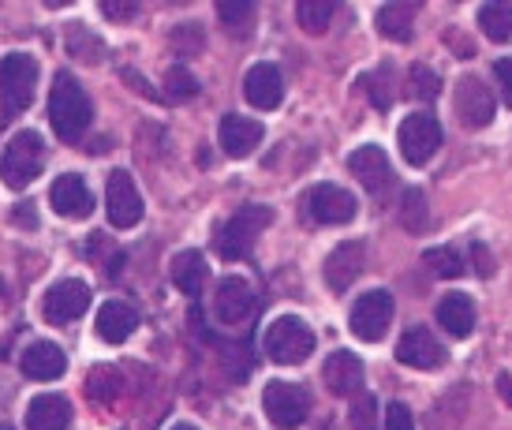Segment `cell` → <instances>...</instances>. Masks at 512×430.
Wrapping results in <instances>:
<instances>
[{
  "mask_svg": "<svg viewBox=\"0 0 512 430\" xmlns=\"http://www.w3.org/2000/svg\"><path fill=\"white\" fill-rule=\"evenodd\" d=\"M68 53L83 64H101V42L86 27H68Z\"/></svg>",
  "mask_w": 512,
  "mask_h": 430,
  "instance_id": "cell-32",
  "label": "cell"
},
{
  "mask_svg": "<svg viewBox=\"0 0 512 430\" xmlns=\"http://www.w3.org/2000/svg\"><path fill=\"white\" fill-rule=\"evenodd\" d=\"M363 266H367V247L359 244V240H344L326 258V285L333 292H348V288L356 285L359 273H363Z\"/></svg>",
  "mask_w": 512,
  "mask_h": 430,
  "instance_id": "cell-14",
  "label": "cell"
},
{
  "mask_svg": "<svg viewBox=\"0 0 512 430\" xmlns=\"http://www.w3.org/2000/svg\"><path fill=\"white\" fill-rule=\"evenodd\" d=\"M255 311V288L243 277H221V285L214 292V315L225 326H236Z\"/></svg>",
  "mask_w": 512,
  "mask_h": 430,
  "instance_id": "cell-15",
  "label": "cell"
},
{
  "mask_svg": "<svg viewBox=\"0 0 512 430\" xmlns=\"http://www.w3.org/2000/svg\"><path fill=\"white\" fill-rule=\"evenodd\" d=\"M135 326H139V315L131 311L128 303L109 300L98 311V337H101V341H109V344L128 341L131 333H135Z\"/></svg>",
  "mask_w": 512,
  "mask_h": 430,
  "instance_id": "cell-25",
  "label": "cell"
},
{
  "mask_svg": "<svg viewBox=\"0 0 512 430\" xmlns=\"http://www.w3.org/2000/svg\"><path fill=\"white\" fill-rule=\"evenodd\" d=\"M101 15L113 23H131L139 15V4L135 0H101Z\"/></svg>",
  "mask_w": 512,
  "mask_h": 430,
  "instance_id": "cell-38",
  "label": "cell"
},
{
  "mask_svg": "<svg viewBox=\"0 0 512 430\" xmlns=\"http://www.w3.org/2000/svg\"><path fill=\"white\" fill-rule=\"evenodd\" d=\"M210 281V262L199 251H180L172 258V285L180 288L184 296H199Z\"/></svg>",
  "mask_w": 512,
  "mask_h": 430,
  "instance_id": "cell-24",
  "label": "cell"
},
{
  "mask_svg": "<svg viewBox=\"0 0 512 430\" xmlns=\"http://www.w3.org/2000/svg\"><path fill=\"white\" fill-rule=\"evenodd\" d=\"M441 94V79L430 72L427 64H415L412 68V98H423V101H434Z\"/></svg>",
  "mask_w": 512,
  "mask_h": 430,
  "instance_id": "cell-36",
  "label": "cell"
},
{
  "mask_svg": "<svg viewBox=\"0 0 512 430\" xmlns=\"http://www.w3.org/2000/svg\"><path fill=\"white\" fill-rule=\"evenodd\" d=\"M389 322H393V292H385V288H374V292H363L352 307V315H348V326L356 333L359 341H382L385 330H389Z\"/></svg>",
  "mask_w": 512,
  "mask_h": 430,
  "instance_id": "cell-7",
  "label": "cell"
},
{
  "mask_svg": "<svg viewBox=\"0 0 512 430\" xmlns=\"http://www.w3.org/2000/svg\"><path fill=\"white\" fill-rule=\"evenodd\" d=\"M86 307H90V285L86 281H57V285L45 292L42 300V315L53 322V326H68L75 322L79 315H86Z\"/></svg>",
  "mask_w": 512,
  "mask_h": 430,
  "instance_id": "cell-11",
  "label": "cell"
},
{
  "mask_svg": "<svg viewBox=\"0 0 512 430\" xmlns=\"http://www.w3.org/2000/svg\"><path fill=\"white\" fill-rule=\"evenodd\" d=\"M90 116H94V109H90L86 90L68 72H60L53 90H49V124H53V131L64 143H79V135L90 128Z\"/></svg>",
  "mask_w": 512,
  "mask_h": 430,
  "instance_id": "cell-1",
  "label": "cell"
},
{
  "mask_svg": "<svg viewBox=\"0 0 512 430\" xmlns=\"http://www.w3.org/2000/svg\"><path fill=\"white\" fill-rule=\"evenodd\" d=\"M262 408H266V419L273 427L296 430L311 416V393L296 382H270L262 389Z\"/></svg>",
  "mask_w": 512,
  "mask_h": 430,
  "instance_id": "cell-6",
  "label": "cell"
},
{
  "mask_svg": "<svg viewBox=\"0 0 512 430\" xmlns=\"http://www.w3.org/2000/svg\"><path fill=\"white\" fill-rule=\"evenodd\" d=\"M438 322H441V330L449 333V337H471V330H475V303L464 296V292H449L445 300L438 303Z\"/></svg>",
  "mask_w": 512,
  "mask_h": 430,
  "instance_id": "cell-23",
  "label": "cell"
},
{
  "mask_svg": "<svg viewBox=\"0 0 512 430\" xmlns=\"http://www.w3.org/2000/svg\"><path fill=\"white\" fill-rule=\"evenodd\" d=\"M270 221H273L270 206H258V202L240 206V210L221 225V232H217V255L228 258V262L247 258L251 255V247H255V240H258V232L266 229Z\"/></svg>",
  "mask_w": 512,
  "mask_h": 430,
  "instance_id": "cell-4",
  "label": "cell"
},
{
  "mask_svg": "<svg viewBox=\"0 0 512 430\" xmlns=\"http://www.w3.org/2000/svg\"><path fill=\"white\" fill-rule=\"evenodd\" d=\"M348 169H352V176H356L367 191H374V195L385 191L389 180H393V169H389V158H385L382 146H359V150H352Z\"/></svg>",
  "mask_w": 512,
  "mask_h": 430,
  "instance_id": "cell-20",
  "label": "cell"
},
{
  "mask_svg": "<svg viewBox=\"0 0 512 430\" xmlns=\"http://www.w3.org/2000/svg\"><path fill=\"white\" fill-rule=\"evenodd\" d=\"M105 210H109V225H113V229H131V225H139V217H143V195H139V187H135L128 169L109 172V184H105Z\"/></svg>",
  "mask_w": 512,
  "mask_h": 430,
  "instance_id": "cell-10",
  "label": "cell"
},
{
  "mask_svg": "<svg viewBox=\"0 0 512 430\" xmlns=\"http://www.w3.org/2000/svg\"><path fill=\"white\" fill-rule=\"evenodd\" d=\"M165 90H169V98H176V101H184V98H191V94H199V83H195V75L187 72V68H169L165 72Z\"/></svg>",
  "mask_w": 512,
  "mask_h": 430,
  "instance_id": "cell-35",
  "label": "cell"
},
{
  "mask_svg": "<svg viewBox=\"0 0 512 430\" xmlns=\"http://www.w3.org/2000/svg\"><path fill=\"white\" fill-rule=\"evenodd\" d=\"M314 330L296 315H281L270 322V330L262 337V352L273 359V363H281V367H299V363H307L314 352Z\"/></svg>",
  "mask_w": 512,
  "mask_h": 430,
  "instance_id": "cell-3",
  "label": "cell"
},
{
  "mask_svg": "<svg viewBox=\"0 0 512 430\" xmlns=\"http://www.w3.org/2000/svg\"><path fill=\"white\" fill-rule=\"evenodd\" d=\"M72 423V404L60 393H38L27 404V430H68Z\"/></svg>",
  "mask_w": 512,
  "mask_h": 430,
  "instance_id": "cell-22",
  "label": "cell"
},
{
  "mask_svg": "<svg viewBox=\"0 0 512 430\" xmlns=\"http://www.w3.org/2000/svg\"><path fill=\"white\" fill-rule=\"evenodd\" d=\"M49 202H53V210H57L60 217H90L94 214V195H90V187L75 176V172H68V176H57L53 180V191H49Z\"/></svg>",
  "mask_w": 512,
  "mask_h": 430,
  "instance_id": "cell-18",
  "label": "cell"
},
{
  "mask_svg": "<svg viewBox=\"0 0 512 430\" xmlns=\"http://www.w3.org/2000/svg\"><path fill=\"white\" fill-rule=\"evenodd\" d=\"M243 98L251 101L255 109H277L285 98V79L273 64H255L251 72L243 75Z\"/></svg>",
  "mask_w": 512,
  "mask_h": 430,
  "instance_id": "cell-19",
  "label": "cell"
},
{
  "mask_svg": "<svg viewBox=\"0 0 512 430\" xmlns=\"http://www.w3.org/2000/svg\"><path fill=\"white\" fill-rule=\"evenodd\" d=\"M385 430H415L412 408L404 401H393L385 408Z\"/></svg>",
  "mask_w": 512,
  "mask_h": 430,
  "instance_id": "cell-39",
  "label": "cell"
},
{
  "mask_svg": "<svg viewBox=\"0 0 512 430\" xmlns=\"http://www.w3.org/2000/svg\"><path fill=\"white\" fill-rule=\"evenodd\" d=\"M494 75H498V83H501V98H505V105L512 109V57L498 60V64H494Z\"/></svg>",
  "mask_w": 512,
  "mask_h": 430,
  "instance_id": "cell-41",
  "label": "cell"
},
{
  "mask_svg": "<svg viewBox=\"0 0 512 430\" xmlns=\"http://www.w3.org/2000/svg\"><path fill=\"white\" fill-rule=\"evenodd\" d=\"M38 90V64L27 53H12L0 60V109L4 116L23 113Z\"/></svg>",
  "mask_w": 512,
  "mask_h": 430,
  "instance_id": "cell-5",
  "label": "cell"
},
{
  "mask_svg": "<svg viewBox=\"0 0 512 430\" xmlns=\"http://www.w3.org/2000/svg\"><path fill=\"white\" fill-rule=\"evenodd\" d=\"M400 225H404L408 232H415V236L430 225L427 195H423L419 187H408V191H404V202H400Z\"/></svg>",
  "mask_w": 512,
  "mask_h": 430,
  "instance_id": "cell-28",
  "label": "cell"
},
{
  "mask_svg": "<svg viewBox=\"0 0 512 430\" xmlns=\"http://www.w3.org/2000/svg\"><path fill=\"white\" fill-rule=\"evenodd\" d=\"M453 105H456V116H460V124H464V128H471V131L490 128V120H494V109H498V101H494V90H490L483 79H475V75H464V79H456Z\"/></svg>",
  "mask_w": 512,
  "mask_h": 430,
  "instance_id": "cell-8",
  "label": "cell"
},
{
  "mask_svg": "<svg viewBox=\"0 0 512 430\" xmlns=\"http://www.w3.org/2000/svg\"><path fill=\"white\" fill-rule=\"evenodd\" d=\"M217 15H221L225 30L247 34L251 23H255V4H251V0H221V4H217Z\"/></svg>",
  "mask_w": 512,
  "mask_h": 430,
  "instance_id": "cell-31",
  "label": "cell"
},
{
  "mask_svg": "<svg viewBox=\"0 0 512 430\" xmlns=\"http://www.w3.org/2000/svg\"><path fill=\"white\" fill-rule=\"evenodd\" d=\"M172 430H199V427H191V423H176Z\"/></svg>",
  "mask_w": 512,
  "mask_h": 430,
  "instance_id": "cell-44",
  "label": "cell"
},
{
  "mask_svg": "<svg viewBox=\"0 0 512 430\" xmlns=\"http://www.w3.org/2000/svg\"><path fill=\"white\" fill-rule=\"evenodd\" d=\"M430 273H438V277H460L464 273V262L456 255L453 247H430L427 255H423Z\"/></svg>",
  "mask_w": 512,
  "mask_h": 430,
  "instance_id": "cell-33",
  "label": "cell"
},
{
  "mask_svg": "<svg viewBox=\"0 0 512 430\" xmlns=\"http://www.w3.org/2000/svg\"><path fill=\"white\" fill-rule=\"evenodd\" d=\"M352 430H378V401H374V393H359L356 401H352Z\"/></svg>",
  "mask_w": 512,
  "mask_h": 430,
  "instance_id": "cell-34",
  "label": "cell"
},
{
  "mask_svg": "<svg viewBox=\"0 0 512 430\" xmlns=\"http://www.w3.org/2000/svg\"><path fill=\"white\" fill-rule=\"evenodd\" d=\"M397 359L404 363V367H415V371H438L441 363H445V344H441L430 330L415 326V330H408L404 337H400Z\"/></svg>",
  "mask_w": 512,
  "mask_h": 430,
  "instance_id": "cell-13",
  "label": "cell"
},
{
  "mask_svg": "<svg viewBox=\"0 0 512 430\" xmlns=\"http://www.w3.org/2000/svg\"><path fill=\"white\" fill-rule=\"evenodd\" d=\"M363 83H367L370 98H374V105H378V109H389V105H393V83H389V68H378V72H370Z\"/></svg>",
  "mask_w": 512,
  "mask_h": 430,
  "instance_id": "cell-37",
  "label": "cell"
},
{
  "mask_svg": "<svg viewBox=\"0 0 512 430\" xmlns=\"http://www.w3.org/2000/svg\"><path fill=\"white\" fill-rule=\"evenodd\" d=\"M262 135L266 128L251 120V116H240V113H228L221 120V128H217V143L225 150L228 158H247V154H255L258 143H262Z\"/></svg>",
  "mask_w": 512,
  "mask_h": 430,
  "instance_id": "cell-16",
  "label": "cell"
},
{
  "mask_svg": "<svg viewBox=\"0 0 512 430\" xmlns=\"http://www.w3.org/2000/svg\"><path fill=\"white\" fill-rule=\"evenodd\" d=\"M12 221H23V225H30V229H34V210H30V202H23V206L15 210Z\"/></svg>",
  "mask_w": 512,
  "mask_h": 430,
  "instance_id": "cell-42",
  "label": "cell"
},
{
  "mask_svg": "<svg viewBox=\"0 0 512 430\" xmlns=\"http://www.w3.org/2000/svg\"><path fill=\"white\" fill-rule=\"evenodd\" d=\"M333 12H337V4H329V0H299L296 4V19L307 34H322L333 23Z\"/></svg>",
  "mask_w": 512,
  "mask_h": 430,
  "instance_id": "cell-29",
  "label": "cell"
},
{
  "mask_svg": "<svg viewBox=\"0 0 512 430\" xmlns=\"http://www.w3.org/2000/svg\"><path fill=\"white\" fill-rule=\"evenodd\" d=\"M479 23L490 42H509L512 38V4H483Z\"/></svg>",
  "mask_w": 512,
  "mask_h": 430,
  "instance_id": "cell-27",
  "label": "cell"
},
{
  "mask_svg": "<svg viewBox=\"0 0 512 430\" xmlns=\"http://www.w3.org/2000/svg\"><path fill=\"white\" fill-rule=\"evenodd\" d=\"M120 389H124V378H120L116 367H94V371H90L86 393H90L94 401H101V404L116 401V397H120Z\"/></svg>",
  "mask_w": 512,
  "mask_h": 430,
  "instance_id": "cell-30",
  "label": "cell"
},
{
  "mask_svg": "<svg viewBox=\"0 0 512 430\" xmlns=\"http://www.w3.org/2000/svg\"><path fill=\"white\" fill-rule=\"evenodd\" d=\"M359 202L352 191H344L337 184H318L311 187L307 195V214L318 221V225H348L356 217Z\"/></svg>",
  "mask_w": 512,
  "mask_h": 430,
  "instance_id": "cell-12",
  "label": "cell"
},
{
  "mask_svg": "<svg viewBox=\"0 0 512 430\" xmlns=\"http://www.w3.org/2000/svg\"><path fill=\"white\" fill-rule=\"evenodd\" d=\"M471 262H475V273H479V277H494V270H498L486 244H471Z\"/></svg>",
  "mask_w": 512,
  "mask_h": 430,
  "instance_id": "cell-40",
  "label": "cell"
},
{
  "mask_svg": "<svg viewBox=\"0 0 512 430\" xmlns=\"http://www.w3.org/2000/svg\"><path fill=\"white\" fill-rule=\"evenodd\" d=\"M45 169V143L38 131H19L8 139L4 154H0V180L12 187V191H23L30 187Z\"/></svg>",
  "mask_w": 512,
  "mask_h": 430,
  "instance_id": "cell-2",
  "label": "cell"
},
{
  "mask_svg": "<svg viewBox=\"0 0 512 430\" xmlns=\"http://www.w3.org/2000/svg\"><path fill=\"white\" fill-rule=\"evenodd\" d=\"M322 382L333 397H359L363 393V359L356 352H333L322 367Z\"/></svg>",
  "mask_w": 512,
  "mask_h": 430,
  "instance_id": "cell-17",
  "label": "cell"
},
{
  "mask_svg": "<svg viewBox=\"0 0 512 430\" xmlns=\"http://www.w3.org/2000/svg\"><path fill=\"white\" fill-rule=\"evenodd\" d=\"M498 393H501V401L512 404V378H509V374H501V378H498Z\"/></svg>",
  "mask_w": 512,
  "mask_h": 430,
  "instance_id": "cell-43",
  "label": "cell"
},
{
  "mask_svg": "<svg viewBox=\"0 0 512 430\" xmlns=\"http://www.w3.org/2000/svg\"><path fill=\"white\" fill-rule=\"evenodd\" d=\"M397 143H400V154H404L408 165H415V169H419V165H427L441 146L438 120H434L430 113L404 116V124H400V131H397Z\"/></svg>",
  "mask_w": 512,
  "mask_h": 430,
  "instance_id": "cell-9",
  "label": "cell"
},
{
  "mask_svg": "<svg viewBox=\"0 0 512 430\" xmlns=\"http://www.w3.org/2000/svg\"><path fill=\"white\" fill-rule=\"evenodd\" d=\"M64 367H68L64 352L49 341H34L27 352L19 356V371L27 374V378H34V382H53V378L64 374Z\"/></svg>",
  "mask_w": 512,
  "mask_h": 430,
  "instance_id": "cell-21",
  "label": "cell"
},
{
  "mask_svg": "<svg viewBox=\"0 0 512 430\" xmlns=\"http://www.w3.org/2000/svg\"><path fill=\"white\" fill-rule=\"evenodd\" d=\"M415 15H419V4H382L378 8V30L393 42H408L415 30Z\"/></svg>",
  "mask_w": 512,
  "mask_h": 430,
  "instance_id": "cell-26",
  "label": "cell"
}]
</instances>
